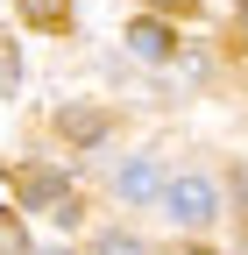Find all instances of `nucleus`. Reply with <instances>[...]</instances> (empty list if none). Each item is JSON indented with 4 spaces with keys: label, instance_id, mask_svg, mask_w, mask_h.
<instances>
[{
    "label": "nucleus",
    "instance_id": "3",
    "mask_svg": "<svg viewBox=\"0 0 248 255\" xmlns=\"http://www.w3.org/2000/svg\"><path fill=\"white\" fill-rule=\"evenodd\" d=\"M128 50H135V57H149V64H163V57L177 50V36H170V21L142 14V21H128Z\"/></svg>",
    "mask_w": 248,
    "mask_h": 255
},
{
    "label": "nucleus",
    "instance_id": "1",
    "mask_svg": "<svg viewBox=\"0 0 248 255\" xmlns=\"http://www.w3.org/2000/svg\"><path fill=\"white\" fill-rule=\"evenodd\" d=\"M163 206H170L177 227H206V220H220V199H213V184H206V177H170Z\"/></svg>",
    "mask_w": 248,
    "mask_h": 255
},
{
    "label": "nucleus",
    "instance_id": "4",
    "mask_svg": "<svg viewBox=\"0 0 248 255\" xmlns=\"http://www.w3.org/2000/svg\"><path fill=\"white\" fill-rule=\"evenodd\" d=\"M156 191H170V184L156 177V163H149V156H135V163L121 170V199H128V206H142V199H156Z\"/></svg>",
    "mask_w": 248,
    "mask_h": 255
},
{
    "label": "nucleus",
    "instance_id": "7",
    "mask_svg": "<svg viewBox=\"0 0 248 255\" xmlns=\"http://www.w3.org/2000/svg\"><path fill=\"white\" fill-rule=\"evenodd\" d=\"M100 255H149L135 234H100Z\"/></svg>",
    "mask_w": 248,
    "mask_h": 255
},
{
    "label": "nucleus",
    "instance_id": "12",
    "mask_svg": "<svg viewBox=\"0 0 248 255\" xmlns=\"http://www.w3.org/2000/svg\"><path fill=\"white\" fill-rule=\"evenodd\" d=\"M192 255H213V248H192Z\"/></svg>",
    "mask_w": 248,
    "mask_h": 255
},
{
    "label": "nucleus",
    "instance_id": "5",
    "mask_svg": "<svg viewBox=\"0 0 248 255\" xmlns=\"http://www.w3.org/2000/svg\"><path fill=\"white\" fill-rule=\"evenodd\" d=\"M57 128H64L71 142H100V135H107V114H92V107H64V114H57Z\"/></svg>",
    "mask_w": 248,
    "mask_h": 255
},
{
    "label": "nucleus",
    "instance_id": "11",
    "mask_svg": "<svg viewBox=\"0 0 248 255\" xmlns=\"http://www.w3.org/2000/svg\"><path fill=\"white\" fill-rule=\"evenodd\" d=\"M234 43L248 50V0H241V7H234Z\"/></svg>",
    "mask_w": 248,
    "mask_h": 255
},
{
    "label": "nucleus",
    "instance_id": "10",
    "mask_svg": "<svg viewBox=\"0 0 248 255\" xmlns=\"http://www.w3.org/2000/svg\"><path fill=\"white\" fill-rule=\"evenodd\" d=\"M149 7H156V14H192L199 0H149Z\"/></svg>",
    "mask_w": 248,
    "mask_h": 255
},
{
    "label": "nucleus",
    "instance_id": "6",
    "mask_svg": "<svg viewBox=\"0 0 248 255\" xmlns=\"http://www.w3.org/2000/svg\"><path fill=\"white\" fill-rule=\"evenodd\" d=\"M21 21L28 28H64L71 21V0H21Z\"/></svg>",
    "mask_w": 248,
    "mask_h": 255
},
{
    "label": "nucleus",
    "instance_id": "9",
    "mask_svg": "<svg viewBox=\"0 0 248 255\" xmlns=\"http://www.w3.org/2000/svg\"><path fill=\"white\" fill-rule=\"evenodd\" d=\"M14 78H21V64H14V50H0V100L14 92Z\"/></svg>",
    "mask_w": 248,
    "mask_h": 255
},
{
    "label": "nucleus",
    "instance_id": "8",
    "mask_svg": "<svg viewBox=\"0 0 248 255\" xmlns=\"http://www.w3.org/2000/svg\"><path fill=\"white\" fill-rule=\"evenodd\" d=\"M0 255H28V241H21L14 220H0Z\"/></svg>",
    "mask_w": 248,
    "mask_h": 255
},
{
    "label": "nucleus",
    "instance_id": "2",
    "mask_svg": "<svg viewBox=\"0 0 248 255\" xmlns=\"http://www.w3.org/2000/svg\"><path fill=\"white\" fill-rule=\"evenodd\" d=\"M14 191H21L28 213H57V206L71 199V191H64V170H50V163H21L14 170Z\"/></svg>",
    "mask_w": 248,
    "mask_h": 255
}]
</instances>
